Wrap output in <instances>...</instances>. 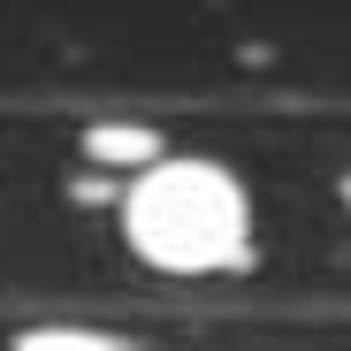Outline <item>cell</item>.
<instances>
[{"label":"cell","instance_id":"1","mask_svg":"<svg viewBox=\"0 0 351 351\" xmlns=\"http://www.w3.org/2000/svg\"><path fill=\"white\" fill-rule=\"evenodd\" d=\"M123 245L153 275H237L252 260V191L214 153H160L153 168L123 176Z\"/></svg>","mask_w":351,"mask_h":351},{"label":"cell","instance_id":"2","mask_svg":"<svg viewBox=\"0 0 351 351\" xmlns=\"http://www.w3.org/2000/svg\"><path fill=\"white\" fill-rule=\"evenodd\" d=\"M77 153H84L92 168H107V176H138V168H153V160L168 153V138H160L153 123H92V130L77 138Z\"/></svg>","mask_w":351,"mask_h":351},{"label":"cell","instance_id":"3","mask_svg":"<svg viewBox=\"0 0 351 351\" xmlns=\"http://www.w3.org/2000/svg\"><path fill=\"white\" fill-rule=\"evenodd\" d=\"M8 351H123V336H107V328H77V321H53V328H23Z\"/></svg>","mask_w":351,"mask_h":351},{"label":"cell","instance_id":"4","mask_svg":"<svg viewBox=\"0 0 351 351\" xmlns=\"http://www.w3.org/2000/svg\"><path fill=\"white\" fill-rule=\"evenodd\" d=\"M343 206H351V176H343Z\"/></svg>","mask_w":351,"mask_h":351}]
</instances>
